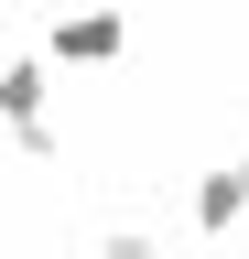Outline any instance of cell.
I'll return each instance as SVG.
<instances>
[{
	"label": "cell",
	"instance_id": "1",
	"mask_svg": "<svg viewBox=\"0 0 249 259\" xmlns=\"http://www.w3.org/2000/svg\"><path fill=\"white\" fill-rule=\"evenodd\" d=\"M130 54V22L109 11V0H65V11L44 22V65H76V76H98V65Z\"/></svg>",
	"mask_w": 249,
	"mask_h": 259
},
{
	"label": "cell",
	"instance_id": "2",
	"mask_svg": "<svg viewBox=\"0 0 249 259\" xmlns=\"http://www.w3.org/2000/svg\"><path fill=\"white\" fill-rule=\"evenodd\" d=\"M195 238H238V216H249V151L238 162H217V173H195Z\"/></svg>",
	"mask_w": 249,
	"mask_h": 259
},
{
	"label": "cell",
	"instance_id": "3",
	"mask_svg": "<svg viewBox=\"0 0 249 259\" xmlns=\"http://www.w3.org/2000/svg\"><path fill=\"white\" fill-rule=\"evenodd\" d=\"M44 108H54V65L44 54H0V119L22 130V119H44Z\"/></svg>",
	"mask_w": 249,
	"mask_h": 259
},
{
	"label": "cell",
	"instance_id": "4",
	"mask_svg": "<svg viewBox=\"0 0 249 259\" xmlns=\"http://www.w3.org/2000/svg\"><path fill=\"white\" fill-rule=\"evenodd\" d=\"M11 151H22V162H54V151H65V130H54V119H22V130H11Z\"/></svg>",
	"mask_w": 249,
	"mask_h": 259
},
{
	"label": "cell",
	"instance_id": "5",
	"mask_svg": "<svg viewBox=\"0 0 249 259\" xmlns=\"http://www.w3.org/2000/svg\"><path fill=\"white\" fill-rule=\"evenodd\" d=\"M98 259H152V227H109V238H98Z\"/></svg>",
	"mask_w": 249,
	"mask_h": 259
},
{
	"label": "cell",
	"instance_id": "6",
	"mask_svg": "<svg viewBox=\"0 0 249 259\" xmlns=\"http://www.w3.org/2000/svg\"><path fill=\"white\" fill-rule=\"evenodd\" d=\"M109 11H119V0H109Z\"/></svg>",
	"mask_w": 249,
	"mask_h": 259
}]
</instances>
